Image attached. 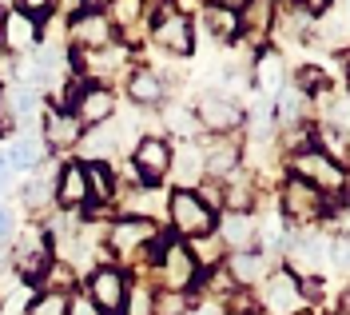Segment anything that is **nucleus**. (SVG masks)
<instances>
[{"instance_id":"obj_1","label":"nucleus","mask_w":350,"mask_h":315,"mask_svg":"<svg viewBox=\"0 0 350 315\" xmlns=\"http://www.w3.org/2000/svg\"><path fill=\"white\" fill-rule=\"evenodd\" d=\"M68 40L76 45V52H100V48L116 45V28L100 4H84L68 24Z\"/></svg>"},{"instance_id":"obj_2","label":"nucleus","mask_w":350,"mask_h":315,"mask_svg":"<svg viewBox=\"0 0 350 315\" xmlns=\"http://www.w3.org/2000/svg\"><path fill=\"white\" fill-rule=\"evenodd\" d=\"M167 216H172V227L183 236V240H199V236H211V231H215V216L199 203L196 192H183V188L172 192Z\"/></svg>"},{"instance_id":"obj_3","label":"nucleus","mask_w":350,"mask_h":315,"mask_svg":"<svg viewBox=\"0 0 350 315\" xmlns=\"http://www.w3.org/2000/svg\"><path fill=\"white\" fill-rule=\"evenodd\" d=\"M131 168L144 188H159V184L172 176V144L167 136H144L131 152Z\"/></svg>"},{"instance_id":"obj_4","label":"nucleus","mask_w":350,"mask_h":315,"mask_svg":"<svg viewBox=\"0 0 350 315\" xmlns=\"http://www.w3.org/2000/svg\"><path fill=\"white\" fill-rule=\"evenodd\" d=\"M152 12H159L155 16V28H152L155 48H163L172 56H187L196 48V28H191V21L179 16L175 4H152Z\"/></svg>"},{"instance_id":"obj_5","label":"nucleus","mask_w":350,"mask_h":315,"mask_svg":"<svg viewBox=\"0 0 350 315\" xmlns=\"http://www.w3.org/2000/svg\"><path fill=\"white\" fill-rule=\"evenodd\" d=\"M291 168H295V180L310 184L314 192H342L347 188V172L334 160L323 156L319 148H306L299 156H291Z\"/></svg>"},{"instance_id":"obj_6","label":"nucleus","mask_w":350,"mask_h":315,"mask_svg":"<svg viewBox=\"0 0 350 315\" xmlns=\"http://www.w3.org/2000/svg\"><path fill=\"white\" fill-rule=\"evenodd\" d=\"M12 268L24 275V284H40L44 271L52 268V244H48V231L40 227H28L16 248H12Z\"/></svg>"},{"instance_id":"obj_7","label":"nucleus","mask_w":350,"mask_h":315,"mask_svg":"<svg viewBox=\"0 0 350 315\" xmlns=\"http://www.w3.org/2000/svg\"><path fill=\"white\" fill-rule=\"evenodd\" d=\"M124 295H128V275L111 264H96L88 271V299L100 307L104 315L124 312Z\"/></svg>"},{"instance_id":"obj_8","label":"nucleus","mask_w":350,"mask_h":315,"mask_svg":"<svg viewBox=\"0 0 350 315\" xmlns=\"http://www.w3.org/2000/svg\"><path fill=\"white\" fill-rule=\"evenodd\" d=\"M199 264L191 260V251L187 244H172L167 240V248L159 255V279H163V292L172 295H187V288H196L199 284Z\"/></svg>"},{"instance_id":"obj_9","label":"nucleus","mask_w":350,"mask_h":315,"mask_svg":"<svg viewBox=\"0 0 350 315\" xmlns=\"http://www.w3.org/2000/svg\"><path fill=\"white\" fill-rule=\"evenodd\" d=\"M155 240H159V227L148 216H124V220H116L108 227V248L116 255H124V260L128 255H139L144 248H152Z\"/></svg>"},{"instance_id":"obj_10","label":"nucleus","mask_w":350,"mask_h":315,"mask_svg":"<svg viewBox=\"0 0 350 315\" xmlns=\"http://www.w3.org/2000/svg\"><path fill=\"white\" fill-rule=\"evenodd\" d=\"M0 48L8 56H28L40 48V24L32 16H24L21 8H8L4 12V28H0Z\"/></svg>"},{"instance_id":"obj_11","label":"nucleus","mask_w":350,"mask_h":315,"mask_svg":"<svg viewBox=\"0 0 350 315\" xmlns=\"http://www.w3.org/2000/svg\"><path fill=\"white\" fill-rule=\"evenodd\" d=\"M267 315H303V292H299V279L291 275V271H275L271 279H267Z\"/></svg>"},{"instance_id":"obj_12","label":"nucleus","mask_w":350,"mask_h":315,"mask_svg":"<svg viewBox=\"0 0 350 315\" xmlns=\"http://www.w3.org/2000/svg\"><path fill=\"white\" fill-rule=\"evenodd\" d=\"M88 200H92V196H88L84 164H60V168H56V196H52V203H56L60 212H80Z\"/></svg>"},{"instance_id":"obj_13","label":"nucleus","mask_w":350,"mask_h":315,"mask_svg":"<svg viewBox=\"0 0 350 315\" xmlns=\"http://www.w3.org/2000/svg\"><path fill=\"white\" fill-rule=\"evenodd\" d=\"M327 212V200H323V192H314L310 184L303 180H286L283 184V216L286 220H314V216H323Z\"/></svg>"},{"instance_id":"obj_14","label":"nucleus","mask_w":350,"mask_h":315,"mask_svg":"<svg viewBox=\"0 0 350 315\" xmlns=\"http://www.w3.org/2000/svg\"><path fill=\"white\" fill-rule=\"evenodd\" d=\"M80 136H84V124L72 112H64V108H48L44 112V148L68 152V148L80 144Z\"/></svg>"},{"instance_id":"obj_15","label":"nucleus","mask_w":350,"mask_h":315,"mask_svg":"<svg viewBox=\"0 0 350 315\" xmlns=\"http://www.w3.org/2000/svg\"><path fill=\"white\" fill-rule=\"evenodd\" d=\"M72 116H76L80 124H92V128L108 124L111 116H116V96H111V88L108 84H88V88L80 92V100H76Z\"/></svg>"},{"instance_id":"obj_16","label":"nucleus","mask_w":350,"mask_h":315,"mask_svg":"<svg viewBox=\"0 0 350 315\" xmlns=\"http://www.w3.org/2000/svg\"><path fill=\"white\" fill-rule=\"evenodd\" d=\"M199 124H203V128H211V132H235V128L243 124V112H239V104H235V100L207 92V96L199 100Z\"/></svg>"},{"instance_id":"obj_17","label":"nucleus","mask_w":350,"mask_h":315,"mask_svg":"<svg viewBox=\"0 0 350 315\" xmlns=\"http://www.w3.org/2000/svg\"><path fill=\"white\" fill-rule=\"evenodd\" d=\"M76 64L88 72L84 80H111V76H120L124 64H128V48L108 45V48H100V52H76Z\"/></svg>"},{"instance_id":"obj_18","label":"nucleus","mask_w":350,"mask_h":315,"mask_svg":"<svg viewBox=\"0 0 350 315\" xmlns=\"http://www.w3.org/2000/svg\"><path fill=\"white\" fill-rule=\"evenodd\" d=\"M120 136H124V128H120L116 120H108V124L92 128L88 136H80L76 152L84 156V164H108V160H111V152L120 148Z\"/></svg>"},{"instance_id":"obj_19","label":"nucleus","mask_w":350,"mask_h":315,"mask_svg":"<svg viewBox=\"0 0 350 315\" xmlns=\"http://www.w3.org/2000/svg\"><path fill=\"white\" fill-rule=\"evenodd\" d=\"M239 144L235 140H211V144H203V172L211 176L215 184H223L227 176H235L239 172Z\"/></svg>"},{"instance_id":"obj_20","label":"nucleus","mask_w":350,"mask_h":315,"mask_svg":"<svg viewBox=\"0 0 350 315\" xmlns=\"http://www.w3.org/2000/svg\"><path fill=\"white\" fill-rule=\"evenodd\" d=\"M319 28V40L327 48H350V4H327L323 8V16L314 21Z\"/></svg>"},{"instance_id":"obj_21","label":"nucleus","mask_w":350,"mask_h":315,"mask_svg":"<svg viewBox=\"0 0 350 315\" xmlns=\"http://www.w3.org/2000/svg\"><path fill=\"white\" fill-rule=\"evenodd\" d=\"M227 275H231V284H243V288H251V284H259L262 275H267V260H262V251H231L227 255Z\"/></svg>"},{"instance_id":"obj_22","label":"nucleus","mask_w":350,"mask_h":315,"mask_svg":"<svg viewBox=\"0 0 350 315\" xmlns=\"http://www.w3.org/2000/svg\"><path fill=\"white\" fill-rule=\"evenodd\" d=\"M128 100L131 104H144V108H155L159 100H163V80L155 76L152 68H135V72H128Z\"/></svg>"},{"instance_id":"obj_23","label":"nucleus","mask_w":350,"mask_h":315,"mask_svg":"<svg viewBox=\"0 0 350 315\" xmlns=\"http://www.w3.org/2000/svg\"><path fill=\"white\" fill-rule=\"evenodd\" d=\"M235 212V216H251V207H255V180L251 176H243V172H235V176H227L223 180V212Z\"/></svg>"},{"instance_id":"obj_24","label":"nucleus","mask_w":350,"mask_h":315,"mask_svg":"<svg viewBox=\"0 0 350 315\" xmlns=\"http://www.w3.org/2000/svg\"><path fill=\"white\" fill-rule=\"evenodd\" d=\"M172 172H175V180L183 184V192H196L199 184H203V152H199L196 144H183L179 156L172 152Z\"/></svg>"},{"instance_id":"obj_25","label":"nucleus","mask_w":350,"mask_h":315,"mask_svg":"<svg viewBox=\"0 0 350 315\" xmlns=\"http://www.w3.org/2000/svg\"><path fill=\"white\" fill-rule=\"evenodd\" d=\"M219 224V240H223V248L231 244L235 251H251V244H255V220L251 216H235V212H227L223 220H215Z\"/></svg>"},{"instance_id":"obj_26","label":"nucleus","mask_w":350,"mask_h":315,"mask_svg":"<svg viewBox=\"0 0 350 315\" xmlns=\"http://www.w3.org/2000/svg\"><path fill=\"white\" fill-rule=\"evenodd\" d=\"M4 152H8V160H12V168H16V172H36V168L44 164V156H48L44 140L36 144L32 136H21V140H12Z\"/></svg>"},{"instance_id":"obj_27","label":"nucleus","mask_w":350,"mask_h":315,"mask_svg":"<svg viewBox=\"0 0 350 315\" xmlns=\"http://www.w3.org/2000/svg\"><path fill=\"white\" fill-rule=\"evenodd\" d=\"M275 4H243L239 8V36H247V40H259V36H267V28L275 24Z\"/></svg>"},{"instance_id":"obj_28","label":"nucleus","mask_w":350,"mask_h":315,"mask_svg":"<svg viewBox=\"0 0 350 315\" xmlns=\"http://www.w3.org/2000/svg\"><path fill=\"white\" fill-rule=\"evenodd\" d=\"M239 8L243 4H231V8L227 4H211L207 8V28L215 32L219 40H235L239 36Z\"/></svg>"},{"instance_id":"obj_29","label":"nucleus","mask_w":350,"mask_h":315,"mask_svg":"<svg viewBox=\"0 0 350 315\" xmlns=\"http://www.w3.org/2000/svg\"><path fill=\"white\" fill-rule=\"evenodd\" d=\"M314 140L323 144L319 152H323V156H327V160H334L338 168H342V164H347V160H350V148H347V132H342L338 124H323V128L314 132Z\"/></svg>"},{"instance_id":"obj_30","label":"nucleus","mask_w":350,"mask_h":315,"mask_svg":"<svg viewBox=\"0 0 350 315\" xmlns=\"http://www.w3.org/2000/svg\"><path fill=\"white\" fill-rule=\"evenodd\" d=\"M84 176H88V196L100 203L111 200V192H116V172H111V164H84Z\"/></svg>"},{"instance_id":"obj_31","label":"nucleus","mask_w":350,"mask_h":315,"mask_svg":"<svg viewBox=\"0 0 350 315\" xmlns=\"http://www.w3.org/2000/svg\"><path fill=\"white\" fill-rule=\"evenodd\" d=\"M327 255H330V248L319 240V236H306V240H299V244H295V251H291V260H295L299 268H306V271H314L319 264H327Z\"/></svg>"},{"instance_id":"obj_32","label":"nucleus","mask_w":350,"mask_h":315,"mask_svg":"<svg viewBox=\"0 0 350 315\" xmlns=\"http://www.w3.org/2000/svg\"><path fill=\"white\" fill-rule=\"evenodd\" d=\"M124 312L128 315H155V292L148 288V284H128Z\"/></svg>"},{"instance_id":"obj_33","label":"nucleus","mask_w":350,"mask_h":315,"mask_svg":"<svg viewBox=\"0 0 350 315\" xmlns=\"http://www.w3.org/2000/svg\"><path fill=\"white\" fill-rule=\"evenodd\" d=\"M167 132L191 140V136H196V112H187V108H167V112H163V136Z\"/></svg>"},{"instance_id":"obj_34","label":"nucleus","mask_w":350,"mask_h":315,"mask_svg":"<svg viewBox=\"0 0 350 315\" xmlns=\"http://www.w3.org/2000/svg\"><path fill=\"white\" fill-rule=\"evenodd\" d=\"M327 88V72L323 68H314V64H306L295 72V92L299 96H314V92H323Z\"/></svg>"},{"instance_id":"obj_35","label":"nucleus","mask_w":350,"mask_h":315,"mask_svg":"<svg viewBox=\"0 0 350 315\" xmlns=\"http://www.w3.org/2000/svg\"><path fill=\"white\" fill-rule=\"evenodd\" d=\"M28 315H68V295L64 292H40L32 299Z\"/></svg>"},{"instance_id":"obj_36","label":"nucleus","mask_w":350,"mask_h":315,"mask_svg":"<svg viewBox=\"0 0 350 315\" xmlns=\"http://www.w3.org/2000/svg\"><path fill=\"white\" fill-rule=\"evenodd\" d=\"M139 12H144V4H135V0H116V4H104V16L116 24H135L139 21Z\"/></svg>"},{"instance_id":"obj_37","label":"nucleus","mask_w":350,"mask_h":315,"mask_svg":"<svg viewBox=\"0 0 350 315\" xmlns=\"http://www.w3.org/2000/svg\"><path fill=\"white\" fill-rule=\"evenodd\" d=\"M12 108H16V120H36L40 116V96L28 88H16L12 92Z\"/></svg>"},{"instance_id":"obj_38","label":"nucleus","mask_w":350,"mask_h":315,"mask_svg":"<svg viewBox=\"0 0 350 315\" xmlns=\"http://www.w3.org/2000/svg\"><path fill=\"white\" fill-rule=\"evenodd\" d=\"M155 315H191V299L187 295L159 292L155 295Z\"/></svg>"},{"instance_id":"obj_39","label":"nucleus","mask_w":350,"mask_h":315,"mask_svg":"<svg viewBox=\"0 0 350 315\" xmlns=\"http://www.w3.org/2000/svg\"><path fill=\"white\" fill-rule=\"evenodd\" d=\"M259 84L267 92H275L279 84H283V64H279V56H262L259 64Z\"/></svg>"},{"instance_id":"obj_40","label":"nucleus","mask_w":350,"mask_h":315,"mask_svg":"<svg viewBox=\"0 0 350 315\" xmlns=\"http://www.w3.org/2000/svg\"><path fill=\"white\" fill-rule=\"evenodd\" d=\"M303 100H306V96H299L295 88L279 96V116H283L286 124H299V116H303Z\"/></svg>"},{"instance_id":"obj_41","label":"nucleus","mask_w":350,"mask_h":315,"mask_svg":"<svg viewBox=\"0 0 350 315\" xmlns=\"http://www.w3.org/2000/svg\"><path fill=\"white\" fill-rule=\"evenodd\" d=\"M330 260L338 271H350V236H334L330 240Z\"/></svg>"},{"instance_id":"obj_42","label":"nucleus","mask_w":350,"mask_h":315,"mask_svg":"<svg viewBox=\"0 0 350 315\" xmlns=\"http://www.w3.org/2000/svg\"><path fill=\"white\" fill-rule=\"evenodd\" d=\"M68 315H104V312L88 299V292H76V295H68Z\"/></svg>"},{"instance_id":"obj_43","label":"nucleus","mask_w":350,"mask_h":315,"mask_svg":"<svg viewBox=\"0 0 350 315\" xmlns=\"http://www.w3.org/2000/svg\"><path fill=\"white\" fill-rule=\"evenodd\" d=\"M12 236H16V216H12V207H4V203H0V244H4V240H12Z\"/></svg>"},{"instance_id":"obj_44","label":"nucleus","mask_w":350,"mask_h":315,"mask_svg":"<svg viewBox=\"0 0 350 315\" xmlns=\"http://www.w3.org/2000/svg\"><path fill=\"white\" fill-rule=\"evenodd\" d=\"M342 315H350V292L342 295Z\"/></svg>"},{"instance_id":"obj_45","label":"nucleus","mask_w":350,"mask_h":315,"mask_svg":"<svg viewBox=\"0 0 350 315\" xmlns=\"http://www.w3.org/2000/svg\"><path fill=\"white\" fill-rule=\"evenodd\" d=\"M247 315H267V312H247Z\"/></svg>"},{"instance_id":"obj_46","label":"nucleus","mask_w":350,"mask_h":315,"mask_svg":"<svg viewBox=\"0 0 350 315\" xmlns=\"http://www.w3.org/2000/svg\"><path fill=\"white\" fill-rule=\"evenodd\" d=\"M347 88H350V76H347Z\"/></svg>"}]
</instances>
